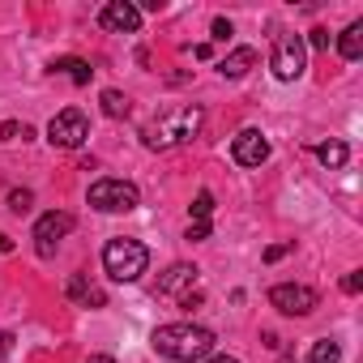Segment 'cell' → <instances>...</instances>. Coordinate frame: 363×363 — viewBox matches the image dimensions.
Listing matches in <instances>:
<instances>
[{
	"mask_svg": "<svg viewBox=\"0 0 363 363\" xmlns=\"http://www.w3.org/2000/svg\"><path fill=\"white\" fill-rule=\"evenodd\" d=\"M218 346L214 329L206 325H158L154 329V350L175 359V363H197V359H210Z\"/></svg>",
	"mask_w": 363,
	"mask_h": 363,
	"instance_id": "1",
	"label": "cell"
},
{
	"mask_svg": "<svg viewBox=\"0 0 363 363\" xmlns=\"http://www.w3.org/2000/svg\"><path fill=\"white\" fill-rule=\"evenodd\" d=\"M201 124H206V111H201L197 103H193V107H171L162 120L145 124V128H141V137H145V145H150V150H171V145L193 141V137L201 133Z\"/></svg>",
	"mask_w": 363,
	"mask_h": 363,
	"instance_id": "2",
	"label": "cell"
},
{
	"mask_svg": "<svg viewBox=\"0 0 363 363\" xmlns=\"http://www.w3.org/2000/svg\"><path fill=\"white\" fill-rule=\"evenodd\" d=\"M150 265V248L137 244V240H107L103 248V269L111 274V282H137Z\"/></svg>",
	"mask_w": 363,
	"mask_h": 363,
	"instance_id": "3",
	"label": "cell"
},
{
	"mask_svg": "<svg viewBox=\"0 0 363 363\" xmlns=\"http://www.w3.org/2000/svg\"><path fill=\"white\" fill-rule=\"evenodd\" d=\"M90 206L103 210V214H128L141 206V193L128 179H94L90 184Z\"/></svg>",
	"mask_w": 363,
	"mask_h": 363,
	"instance_id": "4",
	"label": "cell"
},
{
	"mask_svg": "<svg viewBox=\"0 0 363 363\" xmlns=\"http://www.w3.org/2000/svg\"><path fill=\"white\" fill-rule=\"evenodd\" d=\"M269 69H274L278 82H295V77H303V69H308V48H303V39H299V35H278V39H274Z\"/></svg>",
	"mask_w": 363,
	"mask_h": 363,
	"instance_id": "5",
	"label": "cell"
},
{
	"mask_svg": "<svg viewBox=\"0 0 363 363\" xmlns=\"http://www.w3.org/2000/svg\"><path fill=\"white\" fill-rule=\"evenodd\" d=\"M86 137H90V120H86V111H77V107L56 111L52 124H48V141H52L56 150H77Z\"/></svg>",
	"mask_w": 363,
	"mask_h": 363,
	"instance_id": "6",
	"label": "cell"
},
{
	"mask_svg": "<svg viewBox=\"0 0 363 363\" xmlns=\"http://www.w3.org/2000/svg\"><path fill=\"white\" fill-rule=\"evenodd\" d=\"M269 303H274L282 316H308V312H316L320 295H316L312 286H299V282H278V286L269 291Z\"/></svg>",
	"mask_w": 363,
	"mask_h": 363,
	"instance_id": "7",
	"label": "cell"
},
{
	"mask_svg": "<svg viewBox=\"0 0 363 363\" xmlns=\"http://www.w3.org/2000/svg\"><path fill=\"white\" fill-rule=\"evenodd\" d=\"M77 223H73V214H65V210H52V214H43L39 223H35V240H39V257H52L56 252V244L73 231Z\"/></svg>",
	"mask_w": 363,
	"mask_h": 363,
	"instance_id": "8",
	"label": "cell"
},
{
	"mask_svg": "<svg viewBox=\"0 0 363 363\" xmlns=\"http://www.w3.org/2000/svg\"><path fill=\"white\" fill-rule=\"evenodd\" d=\"M99 26L111 35H137L141 30V9L128 5V0H111V5L99 9Z\"/></svg>",
	"mask_w": 363,
	"mask_h": 363,
	"instance_id": "9",
	"label": "cell"
},
{
	"mask_svg": "<svg viewBox=\"0 0 363 363\" xmlns=\"http://www.w3.org/2000/svg\"><path fill=\"white\" fill-rule=\"evenodd\" d=\"M231 154H235L240 167H261V162L269 158V141H265L257 128H244V133L231 141Z\"/></svg>",
	"mask_w": 363,
	"mask_h": 363,
	"instance_id": "10",
	"label": "cell"
},
{
	"mask_svg": "<svg viewBox=\"0 0 363 363\" xmlns=\"http://www.w3.org/2000/svg\"><path fill=\"white\" fill-rule=\"evenodd\" d=\"M197 274H201V269H197V265H184V261L171 265V269L158 278V295H167V299L179 295V299H184L189 291H197Z\"/></svg>",
	"mask_w": 363,
	"mask_h": 363,
	"instance_id": "11",
	"label": "cell"
},
{
	"mask_svg": "<svg viewBox=\"0 0 363 363\" xmlns=\"http://www.w3.org/2000/svg\"><path fill=\"white\" fill-rule=\"evenodd\" d=\"M65 295H69L77 308H103V303H107V295H103L86 274H73V278H69V286H65Z\"/></svg>",
	"mask_w": 363,
	"mask_h": 363,
	"instance_id": "12",
	"label": "cell"
},
{
	"mask_svg": "<svg viewBox=\"0 0 363 363\" xmlns=\"http://www.w3.org/2000/svg\"><path fill=\"white\" fill-rule=\"evenodd\" d=\"M252 65H257V48H235L231 56L218 60V73H223V77H244Z\"/></svg>",
	"mask_w": 363,
	"mask_h": 363,
	"instance_id": "13",
	"label": "cell"
},
{
	"mask_svg": "<svg viewBox=\"0 0 363 363\" xmlns=\"http://www.w3.org/2000/svg\"><path fill=\"white\" fill-rule=\"evenodd\" d=\"M337 52H342V60H359L363 56V22H350L337 35Z\"/></svg>",
	"mask_w": 363,
	"mask_h": 363,
	"instance_id": "14",
	"label": "cell"
},
{
	"mask_svg": "<svg viewBox=\"0 0 363 363\" xmlns=\"http://www.w3.org/2000/svg\"><path fill=\"white\" fill-rule=\"evenodd\" d=\"M52 73H65V77H69V82H77V86H90V77H94V69H90L86 60H77V56L52 60Z\"/></svg>",
	"mask_w": 363,
	"mask_h": 363,
	"instance_id": "15",
	"label": "cell"
},
{
	"mask_svg": "<svg viewBox=\"0 0 363 363\" xmlns=\"http://www.w3.org/2000/svg\"><path fill=\"white\" fill-rule=\"evenodd\" d=\"M316 158H320L325 167H346L350 150H346V141H320V145H316Z\"/></svg>",
	"mask_w": 363,
	"mask_h": 363,
	"instance_id": "16",
	"label": "cell"
},
{
	"mask_svg": "<svg viewBox=\"0 0 363 363\" xmlns=\"http://www.w3.org/2000/svg\"><path fill=\"white\" fill-rule=\"evenodd\" d=\"M308 363H342V346H337L333 337H320V342H312Z\"/></svg>",
	"mask_w": 363,
	"mask_h": 363,
	"instance_id": "17",
	"label": "cell"
},
{
	"mask_svg": "<svg viewBox=\"0 0 363 363\" xmlns=\"http://www.w3.org/2000/svg\"><path fill=\"white\" fill-rule=\"evenodd\" d=\"M99 103H103V111H107L111 120H124V116H128V99H124L120 90H103Z\"/></svg>",
	"mask_w": 363,
	"mask_h": 363,
	"instance_id": "18",
	"label": "cell"
},
{
	"mask_svg": "<svg viewBox=\"0 0 363 363\" xmlns=\"http://www.w3.org/2000/svg\"><path fill=\"white\" fill-rule=\"evenodd\" d=\"M210 214H214V193H197V201H193V223H210Z\"/></svg>",
	"mask_w": 363,
	"mask_h": 363,
	"instance_id": "19",
	"label": "cell"
},
{
	"mask_svg": "<svg viewBox=\"0 0 363 363\" xmlns=\"http://www.w3.org/2000/svg\"><path fill=\"white\" fill-rule=\"evenodd\" d=\"M30 206H35V193H30V189H13V193H9V210H13V214H26Z\"/></svg>",
	"mask_w": 363,
	"mask_h": 363,
	"instance_id": "20",
	"label": "cell"
},
{
	"mask_svg": "<svg viewBox=\"0 0 363 363\" xmlns=\"http://www.w3.org/2000/svg\"><path fill=\"white\" fill-rule=\"evenodd\" d=\"M18 137L26 141V137H35V128L30 124H18V120H9L5 128H0V141H18Z\"/></svg>",
	"mask_w": 363,
	"mask_h": 363,
	"instance_id": "21",
	"label": "cell"
},
{
	"mask_svg": "<svg viewBox=\"0 0 363 363\" xmlns=\"http://www.w3.org/2000/svg\"><path fill=\"white\" fill-rule=\"evenodd\" d=\"M210 35H214L218 43H227V39H231V22H227V18H214V26H210Z\"/></svg>",
	"mask_w": 363,
	"mask_h": 363,
	"instance_id": "22",
	"label": "cell"
},
{
	"mask_svg": "<svg viewBox=\"0 0 363 363\" xmlns=\"http://www.w3.org/2000/svg\"><path fill=\"white\" fill-rule=\"evenodd\" d=\"M189 240H193V244L210 240V223H189Z\"/></svg>",
	"mask_w": 363,
	"mask_h": 363,
	"instance_id": "23",
	"label": "cell"
},
{
	"mask_svg": "<svg viewBox=\"0 0 363 363\" xmlns=\"http://www.w3.org/2000/svg\"><path fill=\"white\" fill-rule=\"evenodd\" d=\"M342 291H346V295H359V291H363V274H346V278H342Z\"/></svg>",
	"mask_w": 363,
	"mask_h": 363,
	"instance_id": "24",
	"label": "cell"
},
{
	"mask_svg": "<svg viewBox=\"0 0 363 363\" xmlns=\"http://www.w3.org/2000/svg\"><path fill=\"white\" fill-rule=\"evenodd\" d=\"M308 43H312V48H329V30H320V26H316V30H312V39H308Z\"/></svg>",
	"mask_w": 363,
	"mask_h": 363,
	"instance_id": "25",
	"label": "cell"
},
{
	"mask_svg": "<svg viewBox=\"0 0 363 363\" xmlns=\"http://www.w3.org/2000/svg\"><path fill=\"white\" fill-rule=\"evenodd\" d=\"M13 350V333H5V329H0V359H5Z\"/></svg>",
	"mask_w": 363,
	"mask_h": 363,
	"instance_id": "26",
	"label": "cell"
},
{
	"mask_svg": "<svg viewBox=\"0 0 363 363\" xmlns=\"http://www.w3.org/2000/svg\"><path fill=\"white\" fill-rule=\"evenodd\" d=\"M286 257V244H274V248H265V261H282Z\"/></svg>",
	"mask_w": 363,
	"mask_h": 363,
	"instance_id": "27",
	"label": "cell"
},
{
	"mask_svg": "<svg viewBox=\"0 0 363 363\" xmlns=\"http://www.w3.org/2000/svg\"><path fill=\"white\" fill-rule=\"evenodd\" d=\"M9 252H13V240H9V235H0V257H9Z\"/></svg>",
	"mask_w": 363,
	"mask_h": 363,
	"instance_id": "28",
	"label": "cell"
},
{
	"mask_svg": "<svg viewBox=\"0 0 363 363\" xmlns=\"http://www.w3.org/2000/svg\"><path fill=\"white\" fill-rule=\"evenodd\" d=\"M86 363H116V359H111V354H90Z\"/></svg>",
	"mask_w": 363,
	"mask_h": 363,
	"instance_id": "29",
	"label": "cell"
},
{
	"mask_svg": "<svg viewBox=\"0 0 363 363\" xmlns=\"http://www.w3.org/2000/svg\"><path fill=\"white\" fill-rule=\"evenodd\" d=\"M210 363H240V359H235V354H214Z\"/></svg>",
	"mask_w": 363,
	"mask_h": 363,
	"instance_id": "30",
	"label": "cell"
}]
</instances>
